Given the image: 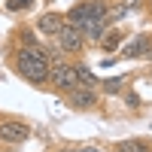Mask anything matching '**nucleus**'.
Returning <instances> with one entry per match:
<instances>
[{"mask_svg":"<svg viewBox=\"0 0 152 152\" xmlns=\"http://www.w3.org/2000/svg\"><path fill=\"white\" fill-rule=\"evenodd\" d=\"M49 67H52V58H49L43 49H24L21 46L15 52V73L24 82L37 85V88L49 82Z\"/></svg>","mask_w":152,"mask_h":152,"instance_id":"obj_1","label":"nucleus"},{"mask_svg":"<svg viewBox=\"0 0 152 152\" xmlns=\"http://www.w3.org/2000/svg\"><path fill=\"white\" fill-rule=\"evenodd\" d=\"M107 12H110L107 0H79V3H73V6L67 9L64 21H70V24H82V21H88V18L107 15Z\"/></svg>","mask_w":152,"mask_h":152,"instance_id":"obj_2","label":"nucleus"},{"mask_svg":"<svg viewBox=\"0 0 152 152\" xmlns=\"http://www.w3.org/2000/svg\"><path fill=\"white\" fill-rule=\"evenodd\" d=\"M55 40H58V49H61L64 55H79L82 49H85V37H82V31L76 28V24H70V21H64V24L58 28Z\"/></svg>","mask_w":152,"mask_h":152,"instance_id":"obj_3","label":"nucleus"},{"mask_svg":"<svg viewBox=\"0 0 152 152\" xmlns=\"http://www.w3.org/2000/svg\"><path fill=\"white\" fill-rule=\"evenodd\" d=\"M46 85H52L55 91H70L73 85H79V79H76V67L73 64H67V61H58V64H52L49 67V82Z\"/></svg>","mask_w":152,"mask_h":152,"instance_id":"obj_4","label":"nucleus"},{"mask_svg":"<svg viewBox=\"0 0 152 152\" xmlns=\"http://www.w3.org/2000/svg\"><path fill=\"white\" fill-rule=\"evenodd\" d=\"M122 43L125 46H119V58H125V61H137V58L152 55V37L149 34H134Z\"/></svg>","mask_w":152,"mask_h":152,"instance_id":"obj_5","label":"nucleus"},{"mask_svg":"<svg viewBox=\"0 0 152 152\" xmlns=\"http://www.w3.org/2000/svg\"><path fill=\"white\" fill-rule=\"evenodd\" d=\"M31 137V125L21 119H3L0 122V143H24Z\"/></svg>","mask_w":152,"mask_h":152,"instance_id":"obj_6","label":"nucleus"},{"mask_svg":"<svg viewBox=\"0 0 152 152\" xmlns=\"http://www.w3.org/2000/svg\"><path fill=\"white\" fill-rule=\"evenodd\" d=\"M64 97L73 110H94L97 100H100V94H94L91 85H73L70 91H64Z\"/></svg>","mask_w":152,"mask_h":152,"instance_id":"obj_7","label":"nucleus"},{"mask_svg":"<svg viewBox=\"0 0 152 152\" xmlns=\"http://www.w3.org/2000/svg\"><path fill=\"white\" fill-rule=\"evenodd\" d=\"M76 28L82 31L85 40H100V37H104V31L113 28V24H110L107 15H100V18H88V21H82V24H76Z\"/></svg>","mask_w":152,"mask_h":152,"instance_id":"obj_8","label":"nucleus"},{"mask_svg":"<svg viewBox=\"0 0 152 152\" xmlns=\"http://www.w3.org/2000/svg\"><path fill=\"white\" fill-rule=\"evenodd\" d=\"M61 24H64V15H61V12H46V15H40V21H37V31L46 34V37H55Z\"/></svg>","mask_w":152,"mask_h":152,"instance_id":"obj_9","label":"nucleus"},{"mask_svg":"<svg viewBox=\"0 0 152 152\" xmlns=\"http://www.w3.org/2000/svg\"><path fill=\"white\" fill-rule=\"evenodd\" d=\"M122 40H125V34H122V31H116V28L110 31V28H107V31H104V37H100L97 43H100V49H104V52H119Z\"/></svg>","mask_w":152,"mask_h":152,"instance_id":"obj_10","label":"nucleus"},{"mask_svg":"<svg viewBox=\"0 0 152 152\" xmlns=\"http://www.w3.org/2000/svg\"><path fill=\"white\" fill-rule=\"evenodd\" d=\"M134 6H140V0H119V3L113 6L110 12H107V18H110V24H113V21H119L122 15H128V12H131Z\"/></svg>","mask_w":152,"mask_h":152,"instance_id":"obj_11","label":"nucleus"},{"mask_svg":"<svg viewBox=\"0 0 152 152\" xmlns=\"http://www.w3.org/2000/svg\"><path fill=\"white\" fill-rule=\"evenodd\" d=\"M113 152H149V140L137 137V140H122L113 146Z\"/></svg>","mask_w":152,"mask_h":152,"instance_id":"obj_12","label":"nucleus"},{"mask_svg":"<svg viewBox=\"0 0 152 152\" xmlns=\"http://www.w3.org/2000/svg\"><path fill=\"white\" fill-rule=\"evenodd\" d=\"M73 67H76V79H79V85H91V88H94V85L100 82L97 76L88 70V64H73Z\"/></svg>","mask_w":152,"mask_h":152,"instance_id":"obj_13","label":"nucleus"},{"mask_svg":"<svg viewBox=\"0 0 152 152\" xmlns=\"http://www.w3.org/2000/svg\"><path fill=\"white\" fill-rule=\"evenodd\" d=\"M100 85H104V91H107V94H119L122 88H125V76H116V79H104Z\"/></svg>","mask_w":152,"mask_h":152,"instance_id":"obj_14","label":"nucleus"},{"mask_svg":"<svg viewBox=\"0 0 152 152\" xmlns=\"http://www.w3.org/2000/svg\"><path fill=\"white\" fill-rule=\"evenodd\" d=\"M34 3L37 0H6V9L9 12H28V9H34Z\"/></svg>","mask_w":152,"mask_h":152,"instance_id":"obj_15","label":"nucleus"},{"mask_svg":"<svg viewBox=\"0 0 152 152\" xmlns=\"http://www.w3.org/2000/svg\"><path fill=\"white\" fill-rule=\"evenodd\" d=\"M18 40H21L24 49H37V46H40V43H37V37H34V31H21V34H18Z\"/></svg>","mask_w":152,"mask_h":152,"instance_id":"obj_16","label":"nucleus"},{"mask_svg":"<svg viewBox=\"0 0 152 152\" xmlns=\"http://www.w3.org/2000/svg\"><path fill=\"white\" fill-rule=\"evenodd\" d=\"M67 152H104V149H97V146H73V149H67Z\"/></svg>","mask_w":152,"mask_h":152,"instance_id":"obj_17","label":"nucleus"},{"mask_svg":"<svg viewBox=\"0 0 152 152\" xmlns=\"http://www.w3.org/2000/svg\"><path fill=\"white\" fill-rule=\"evenodd\" d=\"M125 94H128V107H140V97H134L131 91H125Z\"/></svg>","mask_w":152,"mask_h":152,"instance_id":"obj_18","label":"nucleus"},{"mask_svg":"<svg viewBox=\"0 0 152 152\" xmlns=\"http://www.w3.org/2000/svg\"><path fill=\"white\" fill-rule=\"evenodd\" d=\"M149 12H152V0H149Z\"/></svg>","mask_w":152,"mask_h":152,"instance_id":"obj_19","label":"nucleus"}]
</instances>
